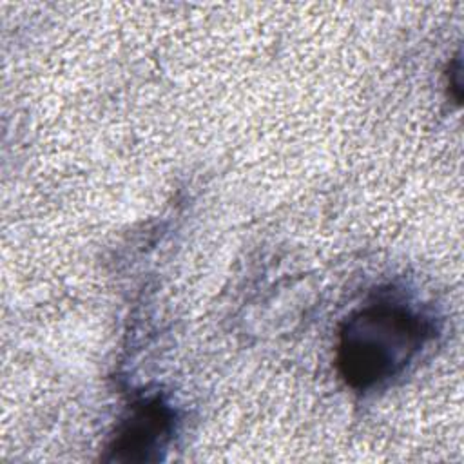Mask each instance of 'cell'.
<instances>
[{
  "instance_id": "cell-2",
  "label": "cell",
  "mask_w": 464,
  "mask_h": 464,
  "mask_svg": "<svg viewBox=\"0 0 464 464\" xmlns=\"http://www.w3.org/2000/svg\"><path fill=\"white\" fill-rule=\"evenodd\" d=\"M174 426V411L161 397L136 401L118 424L105 460L123 464H141L160 460Z\"/></svg>"
},
{
  "instance_id": "cell-1",
  "label": "cell",
  "mask_w": 464,
  "mask_h": 464,
  "mask_svg": "<svg viewBox=\"0 0 464 464\" xmlns=\"http://www.w3.org/2000/svg\"><path fill=\"white\" fill-rule=\"evenodd\" d=\"M431 337L433 324L408 306H364L339 328L337 372L352 390H373L401 375Z\"/></svg>"
}]
</instances>
